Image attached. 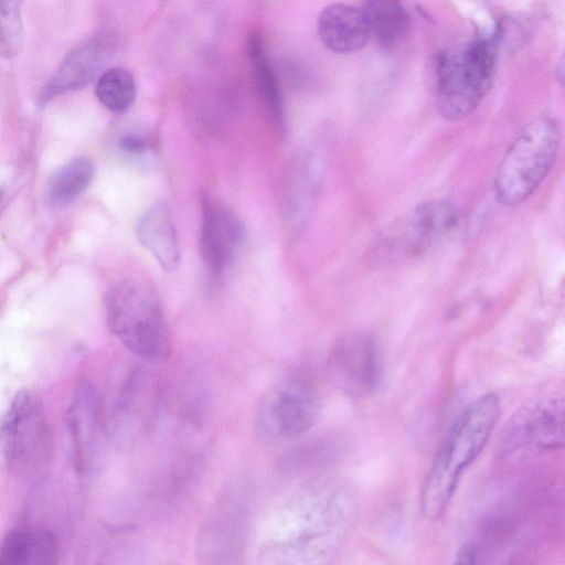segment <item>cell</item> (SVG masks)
Wrapping results in <instances>:
<instances>
[{
	"instance_id": "ba28073f",
	"label": "cell",
	"mask_w": 565,
	"mask_h": 565,
	"mask_svg": "<svg viewBox=\"0 0 565 565\" xmlns=\"http://www.w3.org/2000/svg\"><path fill=\"white\" fill-rule=\"evenodd\" d=\"M319 397L309 380L289 375L273 385L256 412V429L267 440L301 436L316 423Z\"/></svg>"
},
{
	"instance_id": "cb8c5ba5",
	"label": "cell",
	"mask_w": 565,
	"mask_h": 565,
	"mask_svg": "<svg viewBox=\"0 0 565 565\" xmlns=\"http://www.w3.org/2000/svg\"><path fill=\"white\" fill-rule=\"evenodd\" d=\"M119 147L128 153H143L150 148V141L141 134L128 132L120 137Z\"/></svg>"
},
{
	"instance_id": "277c9868",
	"label": "cell",
	"mask_w": 565,
	"mask_h": 565,
	"mask_svg": "<svg viewBox=\"0 0 565 565\" xmlns=\"http://www.w3.org/2000/svg\"><path fill=\"white\" fill-rule=\"evenodd\" d=\"M109 331L130 352L148 361L170 354V335L158 294L145 280L127 277L105 294Z\"/></svg>"
},
{
	"instance_id": "52a82bcc",
	"label": "cell",
	"mask_w": 565,
	"mask_h": 565,
	"mask_svg": "<svg viewBox=\"0 0 565 565\" xmlns=\"http://www.w3.org/2000/svg\"><path fill=\"white\" fill-rule=\"evenodd\" d=\"M52 431L41 399L20 391L0 419V451L8 468L20 476L41 471L52 455Z\"/></svg>"
},
{
	"instance_id": "5bb4252c",
	"label": "cell",
	"mask_w": 565,
	"mask_h": 565,
	"mask_svg": "<svg viewBox=\"0 0 565 565\" xmlns=\"http://www.w3.org/2000/svg\"><path fill=\"white\" fill-rule=\"evenodd\" d=\"M115 41L97 35L81 44L62 62L43 90V102L70 90L86 86L111 58Z\"/></svg>"
},
{
	"instance_id": "d4e9b609",
	"label": "cell",
	"mask_w": 565,
	"mask_h": 565,
	"mask_svg": "<svg viewBox=\"0 0 565 565\" xmlns=\"http://www.w3.org/2000/svg\"><path fill=\"white\" fill-rule=\"evenodd\" d=\"M476 550L471 544L461 546L458 551L454 565H476Z\"/></svg>"
},
{
	"instance_id": "7402d4cb",
	"label": "cell",
	"mask_w": 565,
	"mask_h": 565,
	"mask_svg": "<svg viewBox=\"0 0 565 565\" xmlns=\"http://www.w3.org/2000/svg\"><path fill=\"white\" fill-rule=\"evenodd\" d=\"M98 100L114 113H125L136 98V84L131 74L124 68L104 72L96 85Z\"/></svg>"
},
{
	"instance_id": "603a6c76",
	"label": "cell",
	"mask_w": 565,
	"mask_h": 565,
	"mask_svg": "<svg viewBox=\"0 0 565 565\" xmlns=\"http://www.w3.org/2000/svg\"><path fill=\"white\" fill-rule=\"evenodd\" d=\"M20 6L18 1H0V56L11 57L22 47L24 30Z\"/></svg>"
},
{
	"instance_id": "ffe728a7",
	"label": "cell",
	"mask_w": 565,
	"mask_h": 565,
	"mask_svg": "<svg viewBox=\"0 0 565 565\" xmlns=\"http://www.w3.org/2000/svg\"><path fill=\"white\" fill-rule=\"evenodd\" d=\"M362 10L367 19L371 35L383 47L396 46L411 31V15L398 1H366Z\"/></svg>"
},
{
	"instance_id": "6da1fadb",
	"label": "cell",
	"mask_w": 565,
	"mask_h": 565,
	"mask_svg": "<svg viewBox=\"0 0 565 565\" xmlns=\"http://www.w3.org/2000/svg\"><path fill=\"white\" fill-rule=\"evenodd\" d=\"M352 504L338 486L315 480L278 508L257 565H332L349 530Z\"/></svg>"
},
{
	"instance_id": "7c38bea8",
	"label": "cell",
	"mask_w": 565,
	"mask_h": 565,
	"mask_svg": "<svg viewBox=\"0 0 565 565\" xmlns=\"http://www.w3.org/2000/svg\"><path fill=\"white\" fill-rule=\"evenodd\" d=\"M244 239L241 220L226 206L202 200L200 252L210 282L218 284L231 267Z\"/></svg>"
},
{
	"instance_id": "7a4b0ae2",
	"label": "cell",
	"mask_w": 565,
	"mask_h": 565,
	"mask_svg": "<svg viewBox=\"0 0 565 565\" xmlns=\"http://www.w3.org/2000/svg\"><path fill=\"white\" fill-rule=\"evenodd\" d=\"M500 414L495 394L470 403L449 427L425 478L420 509L428 520H437L447 509L462 471L486 446Z\"/></svg>"
},
{
	"instance_id": "e0dca14e",
	"label": "cell",
	"mask_w": 565,
	"mask_h": 565,
	"mask_svg": "<svg viewBox=\"0 0 565 565\" xmlns=\"http://www.w3.org/2000/svg\"><path fill=\"white\" fill-rule=\"evenodd\" d=\"M136 235L160 267L173 271L179 267L181 255L173 217L163 201L153 203L139 218Z\"/></svg>"
},
{
	"instance_id": "9c48e42d",
	"label": "cell",
	"mask_w": 565,
	"mask_h": 565,
	"mask_svg": "<svg viewBox=\"0 0 565 565\" xmlns=\"http://www.w3.org/2000/svg\"><path fill=\"white\" fill-rule=\"evenodd\" d=\"M328 370L333 383L348 396H370L375 392L381 374L376 339L366 331L344 334L329 353Z\"/></svg>"
},
{
	"instance_id": "8992f818",
	"label": "cell",
	"mask_w": 565,
	"mask_h": 565,
	"mask_svg": "<svg viewBox=\"0 0 565 565\" xmlns=\"http://www.w3.org/2000/svg\"><path fill=\"white\" fill-rule=\"evenodd\" d=\"M561 129L554 118L530 121L504 153L495 177L497 200L515 206L530 198L550 173L558 152Z\"/></svg>"
},
{
	"instance_id": "d6986e66",
	"label": "cell",
	"mask_w": 565,
	"mask_h": 565,
	"mask_svg": "<svg viewBox=\"0 0 565 565\" xmlns=\"http://www.w3.org/2000/svg\"><path fill=\"white\" fill-rule=\"evenodd\" d=\"M246 46L256 92L263 100L273 122L279 129H282L285 125L282 97L262 34L257 31H252L247 38Z\"/></svg>"
},
{
	"instance_id": "2e32d148",
	"label": "cell",
	"mask_w": 565,
	"mask_h": 565,
	"mask_svg": "<svg viewBox=\"0 0 565 565\" xmlns=\"http://www.w3.org/2000/svg\"><path fill=\"white\" fill-rule=\"evenodd\" d=\"M318 35L326 47L339 54H351L363 49L371 38L362 8L348 3L324 7L317 20Z\"/></svg>"
},
{
	"instance_id": "9a60e30c",
	"label": "cell",
	"mask_w": 565,
	"mask_h": 565,
	"mask_svg": "<svg viewBox=\"0 0 565 565\" xmlns=\"http://www.w3.org/2000/svg\"><path fill=\"white\" fill-rule=\"evenodd\" d=\"M66 423L77 465L89 467L102 441L98 398L89 382L83 381L77 385L67 409Z\"/></svg>"
},
{
	"instance_id": "5b68a950",
	"label": "cell",
	"mask_w": 565,
	"mask_h": 565,
	"mask_svg": "<svg viewBox=\"0 0 565 565\" xmlns=\"http://www.w3.org/2000/svg\"><path fill=\"white\" fill-rule=\"evenodd\" d=\"M254 507V488L242 475L221 488L196 537L199 565H243Z\"/></svg>"
},
{
	"instance_id": "8fae6325",
	"label": "cell",
	"mask_w": 565,
	"mask_h": 565,
	"mask_svg": "<svg viewBox=\"0 0 565 565\" xmlns=\"http://www.w3.org/2000/svg\"><path fill=\"white\" fill-rule=\"evenodd\" d=\"M565 431L564 402L542 397L529 402L508 423L504 444L512 451H539L562 447Z\"/></svg>"
},
{
	"instance_id": "44dd1931",
	"label": "cell",
	"mask_w": 565,
	"mask_h": 565,
	"mask_svg": "<svg viewBox=\"0 0 565 565\" xmlns=\"http://www.w3.org/2000/svg\"><path fill=\"white\" fill-rule=\"evenodd\" d=\"M95 168L84 157L75 158L57 169L47 184V201L53 209H64L73 203L89 185Z\"/></svg>"
},
{
	"instance_id": "ac0fdd59",
	"label": "cell",
	"mask_w": 565,
	"mask_h": 565,
	"mask_svg": "<svg viewBox=\"0 0 565 565\" xmlns=\"http://www.w3.org/2000/svg\"><path fill=\"white\" fill-rule=\"evenodd\" d=\"M0 565H58L54 534L39 527L10 531L0 544Z\"/></svg>"
},
{
	"instance_id": "30bf717a",
	"label": "cell",
	"mask_w": 565,
	"mask_h": 565,
	"mask_svg": "<svg viewBox=\"0 0 565 565\" xmlns=\"http://www.w3.org/2000/svg\"><path fill=\"white\" fill-rule=\"evenodd\" d=\"M160 386L153 373L135 370L124 383L109 418V431L122 443L142 437L151 428L159 411Z\"/></svg>"
},
{
	"instance_id": "3957f363",
	"label": "cell",
	"mask_w": 565,
	"mask_h": 565,
	"mask_svg": "<svg viewBox=\"0 0 565 565\" xmlns=\"http://www.w3.org/2000/svg\"><path fill=\"white\" fill-rule=\"evenodd\" d=\"M500 29L461 41L436 58V107L447 120L469 116L490 90L499 55Z\"/></svg>"
},
{
	"instance_id": "484cf974",
	"label": "cell",
	"mask_w": 565,
	"mask_h": 565,
	"mask_svg": "<svg viewBox=\"0 0 565 565\" xmlns=\"http://www.w3.org/2000/svg\"><path fill=\"white\" fill-rule=\"evenodd\" d=\"M0 200H1V195H0Z\"/></svg>"
},
{
	"instance_id": "4fadbf2b",
	"label": "cell",
	"mask_w": 565,
	"mask_h": 565,
	"mask_svg": "<svg viewBox=\"0 0 565 565\" xmlns=\"http://www.w3.org/2000/svg\"><path fill=\"white\" fill-rule=\"evenodd\" d=\"M459 217V210L450 200L424 202L397 223L391 239L403 253H423L448 235Z\"/></svg>"
}]
</instances>
